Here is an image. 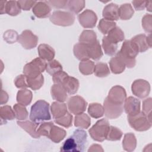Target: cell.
<instances>
[{"instance_id":"29","label":"cell","mask_w":152,"mask_h":152,"mask_svg":"<svg viewBox=\"0 0 152 152\" xmlns=\"http://www.w3.org/2000/svg\"><path fill=\"white\" fill-rule=\"evenodd\" d=\"M109 66L111 71L115 74H119L123 72L126 67L122 61L116 55L110 59Z\"/></svg>"},{"instance_id":"41","label":"cell","mask_w":152,"mask_h":152,"mask_svg":"<svg viewBox=\"0 0 152 152\" xmlns=\"http://www.w3.org/2000/svg\"><path fill=\"white\" fill-rule=\"evenodd\" d=\"M94 73L97 77H106L110 74V71L106 63L99 62L94 66Z\"/></svg>"},{"instance_id":"12","label":"cell","mask_w":152,"mask_h":152,"mask_svg":"<svg viewBox=\"0 0 152 152\" xmlns=\"http://www.w3.org/2000/svg\"><path fill=\"white\" fill-rule=\"evenodd\" d=\"M80 25L84 28H93L97 21L96 14L90 10H86L78 15Z\"/></svg>"},{"instance_id":"4","label":"cell","mask_w":152,"mask_h":152,"mask_svg":"<svg viewBox=\"0 0 152 152\" xmlns=\"http://www.w3.org/2000/svg\"><path fill=\"white\" fill-rule=\"evenodd\" d=\"M46 64L44 59L40 57L36 58L25 65L23 68V73L27 77L36 78L46 69Z\"/></svg>"},{"instance_id":"8","label":"cell","mask_w":152,"mask_h":152,"mask_svg":"<svg viewBox=\"0 0 152 152\" xmlns=\"http://www.w3.org/2000/svg\"><path fill=\"white\" fill-rule=\"evenodd\" d=\"M132 93L140 99L147 97L150 92V85L149 83L142 79L135 80L131 86Z\"/></svg>"},{"instance_id":"52","label":"cell","mask_w":152,"mask_h":152,"mask_svg":"<svg viewBox=\"0 0 152 152\" xmlns=\"http://www.w3.org/2000/svg\"><path fill=\"white\" fill-rule=\"evenodd\" d=\"M18 4L21 8V10H23L24 11H28L30 10L32 7H34V5L37 2L36 1H17Z\"/></svg>"},{"instance_id":"40","label":"cell","mask_w":152,"mask_h":152,"mask_svg":"<svg viewBox=\"0 0 152 152\" xmlns=\"http://www.w3.org/2000/svg\"><path fill=\"white\" fill-rule=\"evenodd\" d=\"M26 78L28 87L31 88L33 90H39L42 87L44 83V77L42 74L36 78H30L27 77V76Z\"/></svg>"},{"instance_id":"36","label":"cell","mask_w":152,"mask_h":152,"mask_svg":"<svg viewBox=\"0 0 152 152\" xmlns=\"http://www.w3.org/2000/svg\"><path fill=\"white\" fill-rule=\"evenodd\" d=\"M134 10L130 4H124L119 8V16L122 20H129L134 15Z\"/></svg>"},{"instance_id":"55","label":"cell","mask_w":152,"mask_h":152,"mask_svg":"<svg viewBox=\"0 0 152 152\" xmlns=\"http://www.w3.org/2000/svg\"><path fill=\"white\" fill-rule=\"evenodd\" d=\"M88 152H91V151H103V149L102 148V147L99 145V144H94L93 145H91L90 148L88 150Z\"/></svg>"},{"instance_id":"18","label":"cell","mask_w":152,"mask_h":152,"mask_svg":"<svg viewBox=\"0 0 152 152\" xmlns=\"http://www.w3.org/2000/svg\"><path fill=\"white\" fill-rule=\"evenodd\" d=\"M17 123L18 126H20L24 130H25L31 137L34 138H40V135L37 132V126L39 124L35 123L31 121H18Z\"/></svg>"},{"instance_id":"33","label":"cell","mask_w":152,"mask_h":152,"mask_svg":"<svg viewBox=\"0 0 152 152\" xmlns=\"http://www.w3.org/2000/svg\"><path fill=\"white\" fill-rule=\"evenodd\" d=\"M91 124V119L88 115L83 113L75 116L74 119V125L76 127L83 129H87Z\"/></svg>"},{"instance_id":"19","label":"cell","mask_w":152,"mask_h":152,"mask_svg":"<svg viewBox=\"0 0 152 152\" xmlns=\"http://www.w3.org/2000/svg\"><path fill=\"white\" fill-rule=\"evenodd\" d=\"M50 93L53 100L59 102H64L67 97V92L59 84H54L50 88Z\"/></svg>"},{"instance_id":"1","label":"cell","mask_w":152,"mask_h":152,"mask_svg":"<svg viewBox=\"0 0 152 152\" xmlns=\"http://www.w3.org/2000/svg\"><path fill=\"white\" fill-rule=\"evenodd\" d=\"M139 53L136 45L131 40H126L122 43L121 50L116 53L128 68H134L136 64L135 58Z\"/></svg>"},{"instance_id":"3","label":"cell","mask_w":152,"mask_h":152,"mask_svg":"<svg viewBox=\"0 0 152 152\" xmlns=\"http://www.w3.org/2000/svg\"><path fill=\"white\" fill-rule=\"evenodd\" d=\"M110 124L106 119H102L97 121L96 124L88 130L89 134L94 141L103 142L106 140Z\"/></svg>"},{"instance_id":"45","label":"cell","mask_w":152,"mask_h":152,"mask_svg":"<svg viewBox=\"0 0 152 152\" xmlns=\"http://www.w3.org/2000/svg\"><path fill=\"white\" fill-rule=\"evenodd\" d=\"M72 115L69 113L66 112L64 116L58 119H55V122L61 126H62L65 128H68L72 126Z\"/></svg>"},{"instance_id":"38","label":"cell","mask_w":152,"mask_h":152,"mask_svg":"<svg viewBox=\"0 0 152 152\" xmlns=\"http://www.w3.org/2000/svg\"><path fill=\"white\" fill-rule=\"evenodd\" d=\"M116 26V23L115 21H109L104 18L100 20L98 24L99 30L103 34H107L108 33Z\"/></svg>"},{"instance_id":"5","label":"cell","mask_w":152,"mask_h":152,"mask_svg":"<svg viewBox=\"0 0 152 152\" xmlns=\"http://www.w3.org/2000/svg\"><path fill=\"white\" fill-rule=\"evenodd\" d=\"M127 118L131 127L137 131H145L151 127V121L142 111L135 116H128Z\"/></svg>"},{"instance_id":"59","label":"cell","mask_w":152,"mask_h":152,"mask_svg":"<svg viewBox=\"0 0 152 152\" xmlns=\"http://www.w3.org/2000/svg\"><path fill=\"white\" fill-rule=\"evenodd\" d=\"M146 8H147V10H148L150 12L151 11V1H148Z\"/></svg>"},{"instance_id":"30","label":"cell","mask_w":152,"mask_h":152,"mask_svg":"<svg viewBox=\"0 0 152 152\" xmlns=\"http://www.w3.org/2000/svg\"><path fill=\"white\" fill-rule=\"evenodd\" d=\"M0 116L1 124H5L7 121L13 120L15 118V114L10 106L5 105L0 107Z\"/></svg>"},{"instance_id":"2","label":"cell","mask_w":152,"mask_h":152,"mask_svg":"<svg viewBox=\"0 0 152 152\" xmlns=\"http://www.w3.org/2000/svg\"><path fill=\"white\" fill-rule=\"evenodd\" d=\"M30 119L37 124L50 120L51 116L49 112V104L43 100H39L34 103L31 107Z\"/></svg>"},{"instance_id":"31","label":"cell","mask_w":152,"mask_h":152,"mask_svg":"<svg viewBox=\"0 0 152 152\" xmlns=\"http://www.w3.org/2000/svg\"><path fill=\"white\" fill-rule=\"evenodd\" d=\"M106 37L110 42L118 44V43L124 40L125 34L120 27L116 26L108 33Z\"/></svg>"},{"instance_id":"14","label":"cell","mask_w":152,"mask_h":152,"mask_svg":"<svg viewBox=\"0 0 152 152\" xmlns=\"http://www.w3.org/2000/svg\"><path fill=\"white\" fill-rule=\"evenodd\" d=\"M34 15L40 18L49 17L51 12V7L46 1H39L36 3L32 8Z\"/></svg>"},{"instance_id":"11","label":"cell","mask_w":152,"mask_h":152,"mask_svg":"<svg viewBox=\"0 0 152 152\" xmlns=\"http://www.w3.org/2000/svg\"><path fill=\"white\" fill-rule=\"evenodd\" d=\"M104 114L109 119L119 118L124 111V105L116 104L110 102L106 98L103 102Z\"/></svg>"},{"instance_id":"53","label":"cell","mask_w":152,"mask_h":152,"mask_svg":"<svg viewBox=\"0 0 152 152\" xmlns=\"http://www.w3.org/2000/svg\"><path fill=\"white\" fill-rule=\"evenodd\" d=\"M68 75V74L63 71H61L56 74H55L52 76V80L54 84H61L62 81Z\"/></svg>"},{"instance_id":"9","label":"cell","mask_w":152,"mask_h":152,"mask_svg":"<svg viewBox=\"0 0 152 152\" xmlns=\"http://www.w3.org/2000/svg\"><path fill=\"white\" fill-rule=\"evenodd\" d=\"M106 98L112 103L124 105L126 99V93L125 88L122 86H115L111 88Z\"/></svg>"},{"instance_id":"23","label":"cell","mask_w":152,"mask_h":152,"mask_svg":"<svg viewBox=\"0 0 152 152\" xmlns=\"http://www.w3.org/2000/svg\"><path fill=\"white\" fill-rule=\"evenodd\" d=\"M78 40L80 43L88 46L95 43L98 40L96 33L93 30H85L80 34Z\"/></svg>"},{"instance_id":"51","label":"cell","mask_w":152,"mask_h":152,"mask_svg":"<svg viewBox=\"0 0 152 152\" xmlns=\"http://www.w3.org/2000/svg\"><path fill=\"white\" fill-rule=\"evenodd\" d=\"M47 3L54 8L61 9L66 8L68 1L67 0H56V1H48Z\"/></svg>"},{"instance_id":"57","label":"cell","mask_w":152,"mask_h":152,"mask_svg":"<svg viewBox=\"0 0 152 152\" xmlns=\"http://www.w3.org/2000/svg\"><path fill=\"white\" fill-rule=\"evenodd\" d=\"M7 1H1L0 2L1 4V8H0V11H1V14H3L4 13H5V4H6Z\"/></svg>"},{"instance_id":"26","label":"cell","mask_w":152,"mask_h":152,"mask_svg":"<svg viewBox=\"0 0 152 152\" xmlns=\"http://www.w3.org/2000/svg\"><path fill=\"white\" fill-rule=\"evenodd\" d=\"M66 134V131L64 129L54 125L50 131L48 138L53 142L59 143L64 139Z\"/></svg>"},{"instance_id":"7","label":"cell","mask_w":152,"mask_h":152,"mask_svg":"<svg viewBox=\"0 0 152 152\" xmlns=\"http://www.w3.org/2000/svg\"><path fill=\"white\" fill-rule=\"evenodd\" d=\"M69 112L75 115L84 113L87 108V102L80 96L71 97L67 102Z\"/></svg>"},{"instance_id":"17","label":"cell","mask_w":152,"mask_h":152,"mask_svg":"<svg viewBox=\"0 0 152 152\" xmlns=\"http://www.w3.org/2000/svg\"><path fill=\"white\" fill-rule=\"evenodd\" d=\"M104 19L109 21H116L119 19V7L113 3H110L104 7L102 12Z\"/></svg>"},{"instance_id":"20","label":"cell","mask_w":152,"mask_h":152,"mask_svg":"<svg viewBox=\"0 0 152 152\" xmlns=\"http://www.w3.org/2000/svg\"><path fill=\"white\" fill-rule=\"evenodd\" d=\"M37 51L39 57L45 61H50L53 59L55 55V51L53 48L48 44H40L37 48Z\"/></svg>"},{"instance_id":"32","label":"cell","mask_w":152,"mask_h":152,"mask_svg":"<svg viewBox=\"0 0 152 152\" xmlns=\"http://www.w3.org/2000/svg\"><path fill=\"white\" fill-rule=\"evenodd\" d=\"M102 48L106 55L113 56L117 53L118 44L110 42L106 36H104L102 39Z\"/></svg>"},{"instance_id":"44","label":"cell","mask_w":152,"mask_h":152,"mask_svg":"<svg viewBox=\"0 0 152 152\" xmlns=\"http://www.w3.org/2000/svg\"><path fill=\"white\" fill-rule=\"evenodd\" d=\"M123 135V133L118 128L113 126H110L106 140L109 141H118L120 140Z\"/></svg>"},{"instance_id":"6","label":"cell","mask_w":152,"mask_h":152,"mask_svg":"<svg viewBox=\"0 0 152 152\" xmlns=\"http://www.w3.org/2000/svg\"><path fill=\"white\" fill-rule=\"evenodd\" d=\"M49 20L55 25L66 27L74 24L75 16L69 11L57 10L53 12L50 15Z\"/></svg>"},{"instance_id":"46","label":"cell","mask_w":152,"mask_h":152,"mask_svg":"<svg viewBox=\"0 0 152 152\" xmlns=\"http://www.w3.org/2000/svg\"><path fill=\"white\" fill-rule=\"evenodd\" d=\"M18 37L17 32L14 30H8L4 32L3 35L4 40L10 44L15 43L18 40Z\"/></svg>"},{"instance_id":"58","label":"cell","mask_w":152,"mask_h":152,"mask_svg":"<svg viewBox=\"0 0 152 152\" xmlns=\"http://www.w3.org/2000/svg\"><path fill=\"white\" fill-rule=\"evenodd\" d=\"M147 42L150 48H151V33L149 34V35L147 36Z\"/></svg>"},{"instance_id":"56","label":"cell","mask_w":152,"mask_h":152,"mask_svg":"<svg viewBox=\"0 0 152 152\" xmlns=\"http://www.w3.org/2000/svg\"><path fill=\"white\" fill-rule=\"evenodd\" d=\"M8 95L6 91L1 90V104H5L8 100Z\"/></svg>"},{"instance_id":"54","label":"cell","mask_w":152,"mask_h":152,"mask_svg":"<svg viewBox=\"0 0 152 152\" xmlns=\"http://www.w3.org/2000/svg\"><path fill=\"white\" fill-rule=\"evenodd\" d=\"M148 1H133L132 2L135 10L141 11L146 8Z\"/></svg>"},{"instance_id":"50","label":"cell","mask_w":152,"mask_h":152,"mask_svg":"<svg viewBox=\"0 0 152 152\" xmlns=\"http://www.w3.org/2000/svg\"><path fill=\"white\" fill-rule=\"evenodd\" d=\"M15 86L18 88H26L28 87L27 83V78L24 74H21L16 77L14 80Z\"/></svg>"},{"instance_id":"47","label":"cell","mask_w":152,"mask_h":152,"mask_svg":"<svg viewBox=\"0 0 152 152\" xmlns=\"http://www.w3.org/2000/svg\"><path fill=\"white\" fill-rule=\"evenodd\" d=\"M53 125L54 124L52 122H43L37 128V132L40 136L42 135L48 137L50 131Z\"/></svg>"},{"instance_id":"28","label":"cell","mask_w":152,"mask_h":152,"mask_svg":"<svg viewBox=\"0 0 152 152\" xmlns=\"http://www.w3.org/2000/svg\"><path fill=\"white\" fill-rule=\"evenodd\" d=\"M87 48L90 58L96 61L101 59L103 56V52L99 40H97L95 43L93 45L87 46Z\"/></svg>"},{"instance_id":"42","label":"cell","mask_w":152,"mask_h":152,"mask_svg":"<svg viewBox=\"0 0 152 152\" xmlns=\"http://www.w3.org/2000/svg\"><path fill=\"white\" fill-rule=\"evenodd\" d=\"M46 70L49 74L53 76L55 74L62 71V66L59 62L53 59L47 63Z\"/></svg>"},{"instance_id":"48","label":"cell","mask_w":152,"mask_h":152,"mask_svg":"<svg viewBox=\"0 0 152 152\" xmlns=\"http://www.w3.org/2000/svg\"><path fill=\"white\" fill-rule=\"evenodd\" d=\"M151 98L149 97L145 99L142 102V112L148 117V118L151 121Z\"/></svg>"},{"instance_id":"24","label":"cell","mask_w":152,"mask_h":152,"mask_svg":"<svg viewBox=\"0 0 152 152\" xmlns=\"http://www.w3.org/2000/svg\"><path fill=\"white\" fill-rule=\"evenodd\" d=\"M32 98V92L27 88L21 89L17 92V102L21 105L24 106H28L31 102Z\"/></svg>"},{"instance_id":"43","label":"cell","mask_w":152,"mask_h":152,"mask_svg":"<svg viewBox=\"0 0 152 152\" xmlns=\"http://www.w3.org/2000/svg\"><path fill=\"white\" fill-rule=\"evenodd\" d=\"M15 118L19 121H24L28 117V112L26 107L19 103L15 104L13 107Z\"/></svg>"},{"instance_id":"16","label":"cell","mask_w":152,"mask_h":152,"mask_svg":"<svg viewBox=\"0 0 152 152\" xmlns=\"http://www.w3.org/2000/svg\"><path fill=\"white\" fill-rule=\"evenodd\" d=\"M59 84L62 85L67 93L70 95H73L77 92L80 85L79 81L77 78L70 77L68 75L65 77Z\"/></svg>"},{"instance_id":"35","label":"cell","mask_w":152,"mask_h":152,"mask_svg":"<svg viewBox=\"0 0 152 152\" xmlns=\"http://www.w3.org/2000/svg\"><path fill=\"white\" fill-rule=\"evenodd\" d=\"M85 3L84 0H70L68 1L66 8L69 10V12L73 14H77L84 8Z\"/></svg>"},{"instance_id":"15","label":"cell","mask_w":152,"mask_h":152,"mask_svg":"<svg viewBox=\"0 0 152 152\" xmlns=\"http://www.w3.org/2000/svg\"><path fill=\"white\" fill-rule=\"evenodd\" d=\"M71 137L76 144L77 151H84L87 144V135L86 132L81 129H77L74 131Z\"/></svg>"},{"instance_id":"22","label":"cell","mask_w":152,"mask_h":152,"mask_svg":"<svg viewBox=\"0 0 152 152\" xmlns=\"http://www.w3.org/2000/svg\"><path fill=\"white\" fill-rule=\"evenodd\" d=\"M73 52L75 58L81 61L87 60L90 58L87 46L79 42L74 46Z\"/></svg>"},{"instance_id":"39","label":"cell","mask_w":152,"mask_h":152,"mask_svg":"<svg viewBox=\"0 0 152 152\" xmlns=\"http://www.w3.org/2000/svg\"><path fill=\"white\" fill-rule=\"evenodd\" d=\"M21 9L18 4V1H7L5 4V13L11 16H16L21 12Z\"/></svg>"},{"instance_id":"37","label":"cell","mask_w":152,"mask_h":152,"mask_svg":"<svg viewBox=\"0 0 152 152\" xmlns=\"http://www.w3.org/2000/svg\"><path fill=\"white\" fill-rule=\"evenodd\" d=\"M94 63L89 59L82 61L79 64V70L84 75H91L94 72Z\"/></svg>"},{"instance_id":"27","label":"cell","mask_w":152,"mask_h":152,"mask_svg":"<svg viewBox=\"0 0 152 152\" xmlns=\"http://www.w3.org/2000/svg\"><path fill=\"white\" fill-rule=\"evenodd\" d=\"M131 40L136 45L139 52H144L150 48L147 42V36L144 34L136 35Z\"/></svg>"},{"instance_id":"25","label":"cell","mask_w":152,"mask_h":152,"mask_svg":"<svg viewBox=\"0 0 152 152\" xmlns=\"http://www.w3.org/2000/svg\"><path fill=\"white\" fill-rule=\"evenodd\" d=\"M123 149L126 151H133L137 147V139L133 133L125 134L122 141Z\"/></svg>"},{"instance_id":"13","label":"cell","mask_w":152,"mask_h":152,"mask_svg":"<svg viewBox=\"0 0 152 152\" xmlns=\"http://www.w3.org/2000/svg\"><path fill=\"white\" fill-rule=\"evenodd\" d=\"M124 109L128 116H135L141 112V102L138 99L129 96L124 103Z\"/></svg>"},{"instance_id":"49","label":"cell","mask_w":152,"mask_h":152,"mask_svg":"<svg viewBox=\"0 0 152 152\" xmlns=\"http://www.w3.org/2000/svg\"><path fill=\"white\" fill-rule=\"evenodd\" d=\"M152 15L151 14H145L142 18V26L145 32L151 33L152 31L151 24Z\"/></svg>"},{"instance_id":"10","label":"cell","mask_w":152,"mask_h":152,"mask_svg":"<svg viewBox=\"0 0 152 152\" xmlns=\"http://www.w3.org/2000/svg\"><path fill=\"white\" fill-rule=\"evenodd\" d=\"M38 37L29 30H25L19 36L18 42L26 49L34 48L38 43Z\"/></svg>"},{"instance_id":"21","label":"cell","mask_w":152,"mask_h":152,"mask_svg":"<svg viewBox=\"0 0 152 152\" xmlns=\"http://www.w3.org/2000/svg\"><path fill=\"white\" fill-rule=\"evenodd\" d=\"M50 110L54 119L62 117L68 112L66 104L64 102L57 101L52 103L50 107Z\"/></svg>"},{"instance_id":"34","label":"cell","mask_w":152,"mask_h":152,"mask_svg":"<svg viewBox=\"0 0 152 152\" xmlns=\"http://www.w3.org/2000/svg\"><path fill=\"white\" fill-rule=\"evenodd\" d=\"M88 113L93 118H100L104 115L103 106L98 103H92L88 106Z\"/></svg>"}]
</instances>
